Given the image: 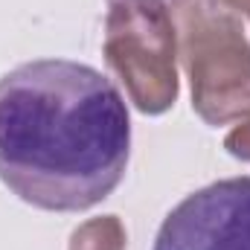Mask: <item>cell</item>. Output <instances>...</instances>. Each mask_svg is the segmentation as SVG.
Here are the masks:
<instances>
[{
  "instance_id": "obj_1",
  "label": "cell",
  "mask_w": 250,
  "mask_h": 250,
  "mask_svg": "<svg viewBox=\"0 0 250 250\" xmlns=\"http://www.w3.org/2000/svg\"><path fill=\"white\" fill-rule=\"evenodd\" d=\"M131 120L90 64L38 59L0 76V184L44 212H84L123 184Z\"/></svg>"
},
{
  "instance_id": "obj_2",
  "label": "cell",
  "mask_w": 250,
  "mask_h": 250,
  "mask_svg": "<svg viewBox=\"0 0 250 250\" xmlns=\"http://www.w3.org/2000/svg\"><path fill=\"white\" fill-rule=\"evenodd\" d=\"M192 111L207 125L250 120V41L245 23L212 0H166Z\"/></svg>"
},
{
  "instance_id": "obj_3",
  "label": "cell",
  "mask_w": 250,
  "mask_h": 250,
  "mask_svg": "<svg viewBox=\"0 0 250 250\" xmlns=\"http://www.w3.org/2000/svg\"><path fill=\"white\" fill-rule=\"evenodd\" d=\"M102 56L140 114L160 117L178 102V32L166 0H108Z\"/></svg>"
},
{
  "instance_id": "obj_4",
  "label": "cell",
  "mask_w": 250,
  "mask_h": 250,
  "mask_svg": "<svg viewBox=\"0 0 250 250\" xmlns=\"http://www.w3.org/2000/svg\"><path fill=\"white\" fill-rule=\"evenodd\" d=\"M154 250H250V175L187 195L163 218Z\"/></svg>"
},
{
  "instance_id": "obj_5",
  "label": "cell",
  "mask_w": 250,
  "mask_h": 250,
  "mask_svg": "<svg viewBox=\"0 0 250 250\" xmlns=\"http://www.w3.org/2000/svg\"><path fill=\"white\" fill-rule=\"evenodd\" d=\"M67 250H128V233L120 215H99L82 221L73 233Z\"/></svg>"
},
{
  "instance_id": "obj_6",
  "label": "cell",
  "mask_w": 250,
  "mask_h": 250,
  "mask_svg": "<svg viewBox=\"0 0 250 250\" xmlns=\"http://www.w3.org/2000/svg\"><path fill=\"white\" fill-rule=\"evenodd\" d=\"M224 148H227L230 157L250 163V120H245L242 125H236V128L224 137Z\"/></svg>"
},
{
  "instance_id": "obj_7",
  "label": "cell",
  "mask_w": 250,
  "mask_h": 250,
  "mask_svg": "<svg viewBox=\"0 0 250 250\" xmlns=\"http://www.w3.org/2000/svg\"><path fill=\"white\" fill-rule=\"evenodd\" d=\"M221 9H227L230 15H236L242 23H250V0H212Z\"/></svg>"
}]
</instances>
